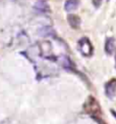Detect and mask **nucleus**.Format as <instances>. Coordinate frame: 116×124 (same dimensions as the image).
Returning a JSON list of instances; mask_svg holds the SVG:
<instances>
[{"label":"nucleus","mask_w":116,"mask_h":124,"mask_svg":"<svg viewBox=\"0 0 116 124\" xmlns=\"http://www.w3.org/2000/svg\"><path fill=\"white\" fill-rule=\"evenodd\" d=\"M84 111L90 114L92 117L94 118H101V107L100 104L98 103V101L94 96H89L88 100L86 101V103L84 105Z\"/></svg>","instance_id":"obj_1"},{"label":"nucleus","mask_w":116,"mask_h":124,"mask_svg":"<svg viewBox=\"0 0 116 124\" xmlns=\"http://www.w3.org/2000/svg\"><path fill=\"white\" fill-rule=\"evenodd\" d=\"M78 49L84 56H91L93 54V45L87 37H84L78 41Z\"/></svg>","instance_id":"obj_2"},{"label":"nucleus","mask_w":116,"mask_h":124,"mask_svg":"<svg viewBox=\"0 0 116 124\" xmlns=\"http://www.w3.org/2000/svg\"><path fill=\"white\" fill-rule=\"evenodd\" d=\"M105 93L109 99H113L116 93V79H111L105 84Z\"/></svg>","instance_id":"obj_3"},{"label":"nucleus","mask_w":116,"mask_h":124,"mask_svg":"<svg viewBox=\"0 0 116 124\" xmlns=\"http://www.w3.org/2000/svg\"><path fill=\"white\" fill-rule=\"evenodd\" d=\"M67 22L72 29H78L81 26V19L77 15H69L67 16Z\"/></svg>","instance_id":"obj_4"},{"label":"nucleus","mask_w":116,"mask_h":124,"mask_svg":"<svg viewBox=\"0 0 116 124\" xmlns=\"http://www.w3.org/2000/svg\"><path fill=\"white\" fill-rule=\"evenodd\" d=\"M115 50V41L114 38L109 37L106 39V43H105V51L108 54H113V52Z\"/></svg>","instance_id":"obj_5"},{"label":"nucleus","mask_w":116,"mask_h":124,"mask_svg":"<svg viewBox=\"0 0 116 124\" xmlns=\"http://www.w3.org/2000/svg\"><path fill=\"white\" fill-rule=\"evenodd\" d=\"M79 5V0H66L64 4V9L66 11H72L75 10Z\"/></svg>","instance_id":"obj_6"},{"label":"nucleus","mask_w":116,"mask_h":124,"mask_svg":"<svg viewBox=\"0 0 116 124\" xmlns=\"http://www.w3.org/2000/svg\"><path fill=\"white\" fill-rule=\"evenodd\" d=\"M35 8L38 11H40V12H48L49 10H50V8H49L48 4L45 1H38L37 3H36Z\"/></svg>","instance_id":"obj_7"},{"label":"nucleus","mask_w":116,"mask_h":124,"mask_svg":"<svg viewBox=\"0 0 116 124\" xmlns=\"http://www.w3.org/2000/svg\"><path fill=\"white\" fill-rule=\"evenodd\" d=\"M54 34V31H53L50 27H45L40 30V34H42V36H50V34Z\"/></svg>","instance_id":"obj_8"},{"label":"nucleus","mask_w":116,"mask_h":124,"mask_svg":"<svg viewBox=\"0 0 116 124\" xmlns=\"http://www.w3.org/2000/svg\"><path fill=\"white\" fill-rule=\"evenodd\" d=\"M102 1H103V0H92V2H93V5L95 6V7H99L101 4H102Z\"/></svg>","instance_id":"obj_9"},{"label":"nucleus","mask_w":116,"mask_h":124,"mask_svg":"<svg viewBox=\"0 0 116 124\" xmlns=\"http://www.w3.org/2000/svg\"><path fill=\"white\" fill-rule=\"evenodd\" d=\"M111 113H112V115L116 118V112H115V111H114V110H111Z\"/></svg>","instance_id":"obj_10"},{"label":"nucleus","mask_w":116,"mask_h":124,"mask_svg":"<svg viewBox=\"0 0 116 124\" xmlns=\"http://www.w3.org/2000/svg\"><path fill=\"white\" fill-rule=\"evenodd\" d=\"M115 62H116V56H115Z\"/></svg>","instance_id":"obj_11"}]
</instances>
